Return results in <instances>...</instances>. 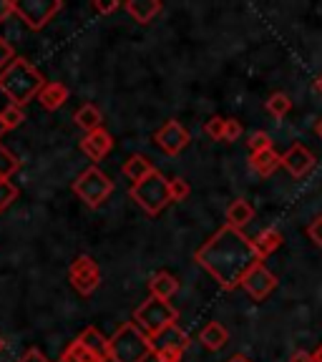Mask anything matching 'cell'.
Returning <instances> with one entry per match:
<instances>
[{"label":"cell","instance_id":"obj_24","mask_svg":"<svg viewBox=\"0 0 322 362\" xmlns=\"http://www.w3.org/2000/svg\"><path fill=\"white\" fill-rule=\"evenodd\" d=\"M76 339H81L88 350H93L96 355H101V357H106L108 360V355H106V345H108V337H103L101 334V329L98 327H86L84 332L79 334Z\"/></svg>","mask_w":322,"mask_h":362},{"label":"cell","instance_id":"obj_27","mask_svg":"<svg viewBox=\"0 0 322 362\" xmlns=\"http://www.w3.org/2000/svg\"><path fill=\"white\" fill-rule=\"evenodd\" d=\"M189 194H192V187H189L187 179H181V176L169 179V199L171 202H187Z\"/></svg>","mask_w":322,"mask_h":362},{"label":"cell","instance_id":"obj_35","mask_svg":"<svg viewBox=\"0 0 322 362\" xmlns=\"http://www.w3.org/2000/svg\"><path fill=\"white\" fill-rule=\"evenodd\" d=\"M121 3H116V0H93V11L101 13V16H108V13L119 11Z\"/></svg>","mask_w":322,"mask_h":362},{"label":"cell","instance_id":"obj_34","mask_svg":"<svg viewBox=\"0 0 322 362\" xmlns=\"http://www.w3.org/2000/svg\"><path fill=\"white\" fill-rule=\"evenodd\" d=\"M16 362H51L48 357L43 355V352L38 350V347H28V350L23 352L21 357H18Z\"/></svg>","mask_w":322,"mask_h":362},{"label":"cell","instance_id":"obj_16","mask_svg":"<svg viewBox=\"0 0 322 362\" xmlns=\"http://www.w3.org/2000/svg\"><path fill=\"white\" fill-rule=\"evenodd\" d=\"M226 224L229 229H237V232H242L244 226L249 224V221L255 219V206L247 202V199H234L229 206H226V214H224Z\"/></svg>","mask_w":322,"mask_h":362},{"label":"cell","instance_id":"obj_42","mask_svg":"<svg viewBox=\"0 0 322 362\" xmlns=\"http://www.w3.org/2000/svg\"><path fill=\"white\" fill-rule=\"evenodd\" d=\"M315 134H317V136H320V139H322V119L317 121V126H315Z\"/></svg>","mask_w":322,"mask_h":362},{"label":"cell","instance_id":"obj_22","mask_svg":"<svg viewBox=\"0 0 322 362\" xmlns=\"http://www.w3.org/2000/svg\"><path fill=\"white\" fill-rule=\"evenodd\" d=\"M58 362H108V360H106V357H101V355H96L93 350H88L81 339H74V342H71V345L61 352Z\"/></svg>","mask_w":322,"mask_h":362},{"label":"cell","instance_id":"obj_44","mask_svg":"<svg viewBox=\"0 0 322 362\" xmlns=\"http://www.w3.org/2000/svg\"><path fill=\"white\" fill-rule=\"evenodd\" d=\"M3 347H6V342H3V337H0V352H3Z\"/></svg>","mask_w":322,"mask_h":362},{"label":"cell","instance_id":"obj_6","mask_svg":"<svg viewBox=\"0 0 322 362\" xmlns=\"http://www.w3.org/2000/svg\"><path fill=\"white\" fill-rule=\"evenodd\" d=\"M74 194L91 209H96L113 194V181L98 166H88L74 181Z\"/></svg>","mask_w":322,"mask_h":362},{"label":"cell","instance_id":"obj_43","mask_svg":"<svg viewBox=\"0 0 322 362\" xmlns=\"http://www.w3.org/2000/svg\"><path fill=\"white\" fill-rule=\"evenodd\" d=\"M6 131H8V129H6V124L0 121V139H3V134H6Z\"/></svg>","mask_w":322,"mask_h":362},{"label":"cell","instance_id":"obj_2","mask_svg":"<svg viewBox=\"0 0 322 362\" xmlns=\"http://www.w3.org/2000/svg\"><path fill=\"white\" fill-rule=\"evenodd\" d=\"M45 78L40 76V71L25 58L16 56L11 63H8L3 71H0V90L8 96L11 106L23 108L25 103H30L38 90L43 88Z\"/></svg>","mask_w":322,"mask_h":362},{"label":"cell","instance_id":"obj_38","mask_svg":"<svg viewBox=\"0 0 322 362\" xmlns=\"http://www.w3.org/2000/svg\"><path fill=\"white\" fill-rule=\"evenodd\" d=\"M289 362H312V355H310V352H294V355L292 357H289Z\"/></svg>","mask_w":322,"mask_h":362},{"label":"cell","instance_id":"obj_8","mask_svg":"<svg viewBox=\"0 0 322 362\" xmlns=\"http://www.w3.org/2000/svg\"><path fill=\"white\" fill-rule=\"evenodd\" d=\"M63 8L61 0H21L16 3V16L21 18L30 30H43Z\"/></svg>","mask_w":322,"mask_h":362},{"label":"cell","instance_id":"obj_39","mask_svg":"<svg viewBox=\"0 0 322 362\" xmlns=\"http://www.w3.org/2000/svg\"><path fill=\"white\" fill-rule=\"evenodd\" d=\"M312 362H322V345L317 347L315 352H312Z\"/></svg>","mask_w":322,"mask_h":362},{"label":"cell","instance_id":"obj_41","mask_svg":"<svg viewBox=\"0 0 322 362\" xmlns=\"http://www.w3.org/2000/svg\"><path fill=\"white\" fill-rule=\"evenodd\" d=\"M315 88H317V90H320V93H322V74H320V76H317V81H315Z\"/></svg>","mask_w":322,"mask_h":362},{"label":"cell","instance_id":"obj_7","mask_svg":"<svg viewBox=\"0 0 322 362\" xmlns=\"http://www.w3.org/2000/svg\"><path fill=\"white\" fill-rule=\"evenodd\" d=\"M68 282L81 297H91V294L96 292L101 287V267L93 257L88 255H79L71 267H68Z\"/></svg>","mask_w":322,"mask_h":362},{"label":"cell","instance_id":"obj_3","mask_svg":"<svg viewBox=\"0 0 322 362\" xmlns=\"http://www.w3.org/2000/svg\"><path fill=\"white\" fill-rule=\"evenodd\" d=\"M106 355L108 362H146L154 355V345L134 322H124L108 337Z\"/></svg>","mask_w":322,"mask_h":362},{"label":"cell","instance_id":"obj_29","mask_svg":"<svg viewBox=\"0 0 322 362\" xmlns=\"http://www.w3.org/2000/svg\"><path fill=\"white\" fill-rule=\"evenodd\" d=\"M18 199V187L13 181H0V214L11 209V204Z\"/></svg>","mask_w":322,"mask_h":362},{"label":"cell","instance_id":"obj_13","mask_svg":"<svg viewBox=\"0 0 322 362\" xmlns=\"http://www.w3.org/2000/svg\"><path fill=\"white\" fill-rule=\"evenodd\" d=\"M111 148H113V136L108 134L103 126L81 139V151H84L91 161H103V158L111 153Z\"/></svg>","mask_w":322,"mask_h":362},{"label":"cell","instance_id":"obj_9","mask_svg":"<svg viewBox=\"0 0 322 362\" xmlns=\"http://www.w3.org/2000/svg\"><path fill=\"white\" fill-rule=\"evenodd\" d=\"M151 345L159 362H181V355L189 345V337L176 325H171L169 329H164L159 337L151 339Z\"/></svg>","mask_w":322,"mask_h":362},{"label":"cell","instance_id":"obj_11","mask_svg":"<svg viewBox=\"0 0 322 362\" xmlns=\"http://www.w3.org/2000/svg\"><path fill=\"white\" fill-rule=\"evenodd\" d=\"M154 141H156V146L161 148L164 153H169V156H176V153H181L184 148L189 146V141H192V136H189V129L181 121H166L161 129L154 134Z\"/></svg>","mask_w":322,"mask_h":362},{"label":"cell","instance_id":"obj_37","mask_svg":"<svg viewBox=\"0 0 322 362\" xmlns=\"http://www.w3.org/2000/svg\"><path fill=\"white\" fill-rule=\"evenodd\" d=\"M11 16H16V3L13 0H0V23H6Z\"/></svg>","mask_w":322,"mask_h":362},{"label":"cell","instance_id":"obj_31","mask_svg":"<svg viewBox=\"0 0 322 362\" xmlns=\"http://www.w3.org/2000/svg\"><path fill=\"white\" fill-rule=\"evenodd\" d=\"M242 136V121L237 119H224V136H222V141L226 144H234Z\"/></svg>","mask_w":322,"mask_h":362},{"label":"cell","instance_id":"obj_21","mask_svg":"<svg viewBox=\"0 0 322 362\" xmlns=\"http://www.w3.org/2000/svg\"><path fill=\"white\" fill-rule=\"evenodd\" d=\"M249 164H252V169L257 171L260 176H272L275 171L280 169V153L275 151V148H265V151H257L249 156Z\"/></svg>","mask_w":322,"mask_h":362},{"label":"cell","instance_id":"obj_14","mask_svg":"<svg viewBox=\"0 0 322 362\" xmlns=\"http://www.w3.org/2000/svg\"><path fill=\"white\" fill-rule=\"evenodd\" d=\"M68 96H71V90H68L66 83H61V81H48V83H43V88L38 90L35 98H38V103L45 111H58V108L68 101Z\"/></svg>","mask_w":322,"mask_h":362},{"label":"cell","instance_id":"obj_18","mask_svg":"<svg viewBox=\"0 0 322 362\" xmlns=\"http://www.w3.org/2000/svg\"><path fill=\"white\" fill-rule=\"evenodd\" d=\"M124 8L136 23H151L159 13L164 11V6L159 0H129V3H124Z\"/></svg>","mask_w":322,"mask_h":362},{"label":"cell","instance_id":"obj_26","mask_svg":"<svg viewBox=\"0 0 322 362\" xmlns=\"http://www.w3.org/2000/svg\"><path fill=\"white\" fill-rule=\"evenodd\" d=\"M289 108H292V101H289V96L282 93V90H277V93H272L267 98V113L275 116V119H284L289 113Z\"/></svg>","mask_w":322,"mask_h":362},{"label":"cell","instance_id":"obj_19","mask_svg":"<svg viewBox=\"0 0 322 362\" xmlns=\"http://www.w3.org/2000/svg\"><path fill=\"white\" fill-rule=\"evenodd\" d=\"M199 342H202L207 350L217 352V350H222V347H226L229 332H226V327L222 322H209L202 332H199Z\"/></svg>","mask_w":322,"mask_h":362},{"label":"cell","instance_id":"obj_1","mask_svg":"<svg viewBox=\"0 0 322 362\" xmlns=\"http://www.w3.org/2000/svg\"><path fill=\"white\" fill-rule=\"evenodd\" d=\"M194 259L199 267L209 272L222 289L239 287L244 274L260 262L252 249V242L242 232L229 229V226H222L209 242L199 247Z\"/></svg>","mask_w":322,"mask_h":362},{"label":"cell","instance_id":"obj_33","mask_svg":"<svg viewBox=\"0 0 322 362\" xmlns=\"http://www.w3.org/2000/svg\"><path fill=\"white\" fill-rule=\"evenodd\" d=\"M13 58H16V53H13V45L8 43L3 35H0V71H3V68H6Z\"/></svg>","mask_w":322,"mask_h":362},{"label":"cell","instance_id":"obj_12","mask_svg":"<svg viewBox=\"0 0 322 362\" xmlns=\"http://www.w3.org/2000/svg\"><path fill=\"white\" fill-rule=\"evenodd\" d=\"M315 164H317L315 153H312L307 146H302V144H292V146L280 156V166H284L294 179L307 176L312 169H315Z\"/></svg>","mask_w":322,"mask_h":362},{"label":"cell","instance_id":"obj_15","mask_svg":"<svg viewBox=\"0 0 322 362\" xmlns=\"http://www.w3.org/2000/svg\"><path fill=\"white\" fill-rule=\"evenodd\" d=\"M252 242V249H255L257 259H267L270 255H275L280 247H282V234L275 229V226H267V229H260V232L255 234V239H249Z\"/></svg>","mask_w":322,"mask_h":362},{"label":"cell","instance_id":"obj_36","mask_svg":"<svg viewBox=\"0 0 322 362\" xmlns=\"http://www.w3.org/2000/svg\"><path fill=\"white\" fill-rule=\"evenodd\" d=\"M307 234H310V239L317 244V247H322V216L312 219V224L307 226Z\"/></svg>","mask_w":322,"mask_h":362},{"label":"cell","instance_id":"obj_40","mask_svg":"<svg viewBox=\"0 0 322 362\" xmlns=\"http://www.w3.org/2000/svg\"><path fill=\"white\" fill-rule=\"evenodd\" d=\"M226 362H249L247 357H242V355H234V357H229Z\"/></svg>","mask_w":322,"mask_h":362},{"label":"cell","instance_id":"obj_4","mask_svg":"<svg viewBox=\"0 0 322 362\" xmlns=\"http://www.w3.org/2000/svg\"><path fill=\"white\" fill-rule=\"evenodd\" d=\"M176 320H179V312H176V307H171V302L149 297L146 302H142V307H136L131 322L142 329L149 339H154L164 329H169L171 325H176Z\"/></svg>","mask_w":322,"mask_h":362},{"label":"cell","instance_id":"obj_20","mask_svg":"<svg viewBox=\"0 0 322 362\" xmlns=\"http://www.w3.org/2000/svg\"><path fill=\"white\" fill-rule=\"evenodd\" d=\"M121 171H124V176L129 181H142V179H146L151 171H156L154 169V164L149 161L146 156H142V153H134V156H129L124 161V166H121Z\"/></svg>","mask_w":322,"mask_h":362},{"label":"cell","instance_id":"obj_28","mask_svg":"<svg viewBox=\"0 0 322 362\" xmlns=\"http://www.w3.org/2000/svg\"><path fill=\"white\" fill-rule=\"evenodd\" d=\"M0 121L6 124V129L11 131V129H18V126L25 121V113H23V108H18V106H11L8 103L3 111H0Z\"/></svg>","mask_w":322,"mask_h":362},{"label":"cell","instance_id":"obj_32","mask_svg":"<svg viewBox=\"0 0 322 362\" xmlns=\"http://www.w3.org/2000/svg\"><path fill=\"white\" fill-rule=\"evenodd\" d=\"M204 131H207V136H209L212 141H222V136H224V119L222 116H212L207 121V126H204Z\"/></svg>","mask_w":322,"mask_h":362},{"label":"cell","instance_id":"obj_25","mask_svg":"<svg viewBox=\"0 0 322 362\" xmlns=\"http://www.w3.org/2000/svg\"><path fill=\"white\" fill-rule=\"evenodd\" d=\"M21 169V158L0 144V181H11V176Z\"/></svg>","mask_w":322,"mask_h":362},{"label":"cell","instance_id":"obj_17","mask_svg":"<svg viewBox=\"0 0 322 362\" xmlns=\"http://www.w3.org/2000/svg\"><path fill=\"white\" fill-rule=\"evenodd\" d=\"M149 292H151V297H156V300L169 302L171 297L179 292V279H176L171 272L161 269V272H156L151 279H149Z\"/></svg>","mask_w":322,"mask_h":362},{"label":"cell","instance_id":"obj_10","mask_svg":"<svg viewBox=\"0 0 322 362\" xmlns=\"http://www.w3.org/2000/svg\"><path fill=\"white\" fill-rule=\"evenodd\" d=\"M239 287L244 289V292L252 297L255 302H265L267 297H270L275 289H277V277L272 274L270 269H267L262 262H257L252 269L247 272L242 277V282H239Z\"/></svg>","mask_w":322,"mask_h":362},{"label":"cell","instance_id":"obj_5","mask_svg":"<svg viewBox=\"0 0 322 362\" xmlns=\"http://www.w3.org/2000/svg\"><path fill=\"white\" fill-rule=\"evenodd\" d=\"M129 194L149 216L161 214V211L166 209V204H171V199H169V179H166L161 171H151L146 179L136 181Z\"/></svg>","mask_w":322,"mask_h":362},{"label":"cell","instance_id":"obj_30","mask_svg":"<svg viewBox=\"0 0 322 362\" xmlns=\"http://www.w3.org/2000/svg\"><path fill=\"white\" fill-rule=\"evenodd\" d=\"M249 151L257 153V151H265V148H272V139L267 131H255V134H249V141H247Z\"/></svg>","mask_w":322,"mask_h":362},{"label":"cell","instance_id":"obj_23","mask_svg":"<svg viewBox=\"0 0 322 362\" xmlns=\"http://www.w3.org/2000/svg\"><path fill=\"white\" fill-rule=\"evenodd\" d=\"M74 121H76V126H79L81 131L91 134V131L101 129L103 116H101V111H98V106H93V103H84V106L74 113Z\"/></svg>","mask_w":322,"mask_h":362}]
</instances>
